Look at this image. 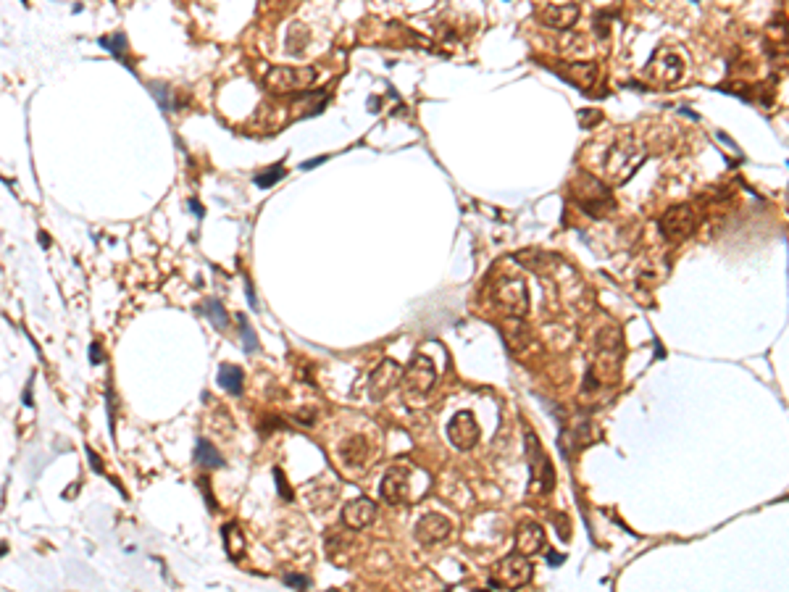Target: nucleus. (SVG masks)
<instances>
[{"label": "nucleus", "mask_w": 789, "mask_h": 592, "mask_svg": "<svg viewBox=\"0 0 789 592\" xmlns=\"http://www.w3.org/2000/svg\"><path fill=\"white\" fill-rule=\"evenodd\" d=\"M647 156V150L642 148L640 142L634 140L631 132H621L616 145L608 150L605 156V174L611 185H623L637 169L642 166V161Z\"/></svg>", "instance_id": "f257e3e1"}, {"label": "nucleus", "mask_w": 789, "mask_h": 592, "mask_svg": "<svg viewBox=\"0 0 789 592\" xmlns=\"http://www.w3.org/2000/svg\"><path fill=\"white\" fill-rule=\"evenodd\" d=\"M571 198H574V203L579 205L587 216H592V219H603V216L613 213V208H616L611 187L605 185V182H600L597 176L587 174V171H582V174L571 182Z\"/></svg>", "instance_id": "f03ea898"}, {"label": "nucleus", "mask_w": 789, "mask_h": 592, "mask_svg": "<svg viewBox=\"0 0 789 592\" xmlns=\"http://www.w3.org/2000/svg\"><path fill=\"white\" fill-rule=\"evenodd\" d=\"M434 382H437L434 363H432V358L424 355V353H416V355L410 358L408 366L403 369V377H400L403 395H405V400H408L410 406L424 403V398H427L429 392H432V387H434Z\"/></svg>", "instance_id": "7ed1b4c3"}, {"label": "nucleus", "mask_w": 789, "mask_h": 592, "mask_svg": "<svg viewBox=\"0 0 789 592\" xmlns=\"http://www.w3.org/2000/svg\"><path fill=\"white\" fill-rule=\"evenodd\" d=\"M313 66H274L266 72L263 84L271 95H289V93H303L311 84L316 82Z\"/></svg>", "instance_id": "20e7f679"}, {"label": "nucleus", "mask_w": 789, "mask_h": 592, "mask_svg": "<svg viewBox=\"0 0 789 592\" xmlns=\"http://www.w3.org/2000/svg\"><path fill=\"white\" fill-rule=\"evenodd\" d=\"M531 564H529V555L524 553H516V555H508V558H502L500 564L495 566L493 576H490V587L493 590H516V587H524V584H529L531 579Z\"/></svg>", "instance_id": "39448f33"}, {"label": "nucleus", "mask_w": 789, "mask_h": 592, "mask_svg": "<svg viewBox=\"0 0 789 592\" xmlns=\"http://www.w3.org/2000/svg\"><path fill=\"white\" fill-rule=\"evenodd\" d=\"M526 461H529V474H531V490L534 492H550L555 484V472L550 466V458L545 455L542 445H539L537 435L526 429Z\"/></svg>", "instance_id": "423d86ee"}, {"label": "nucleus", "mask_w": 789, "mask_h": 592, "mask_svg": "<svg viewBox=\"0 0 789 592\" xmlns=\"http://www.w3.org/2000/svg\"><path fill=\"white\" fill-rule=\"evenodd\" d=\"M493 297L502 314L513 316V319H521V316H526V311H529V290H526V282L521 277L502 279L500 285L495 287Z\"/></svg>", "instance_id": "0eeeda50"}, {"label": "nucleus", "mask_w": 789, "mask_h": 592, "mask_svg": "<svg viewBox=\"0 0 789 592\" xmlns=\"http://www.w3.org/2000/svg\"><path fill=\"white\" fill-rule=\"evenodd\" d=\"M681 74H684V58L679 56V50L674 45H660L647 64V76L652 82L669 87V84L679 82Z\"/></svg>", "instance_id": "6e6552de"}, {"label": "nucleus", "mask_w": 789, "mask_h": 592, "mask_svg": "<svg viewBox=\"0 0 789 592\" xmlns=\"http://www.w3.org/2000/svg\"><path fill=\"white\" fill-rule=\"evenodd\" d=\"M695 222H697L695 208L687 205V203H681V205H674V208H669V211L663 213L658 227H660V232H663V237H666V240L679 242V240H687L689 234L695 232Z\"/></svg>", "instance_id": "1a4fd4ad"}, {"label": "nucleus", "mask_w": 789, "mask_h": 592, "mask_svg": "<svg viewBox=\"0 0 789 592\" xmlns=\"http://www.w3.org/2000/svg\"><path fill=\"white\" fill-rule=\"evenodd\" d=\"M447 440L458 448V450H471L473 445L479 443V424L473 419L471 411H458L450 424H447Z\"/></svg>", "instance_id": "9d476101"}, {"label": "nucleus", "mask_w": 789, "mask_h": 592, "mask_svg": "<svg viewBox=\"0 0 789 592\" xmlns=\"http://www.w3.org/2000/svg\"><path fill=\"white\" fill-rule=\"evenodd\" d=\"M400 377H403L400 363L392 361V358H384V361L376 366V371L372 374V380H369V398L376 400V403L384 400L392 389L400 385Z\"/></svg>", "instance_id": "9b49d317"}, {"label": "nucleus", "mask_w": 789, "mask_h": 592, "mask_svg": "<svg viewBox=\"0 0 789 592\" xmlns=\"http://www.w3.org/2000/svg\"><path fill=\"white\" fill-rule=\"evenodd\" d=\"M450 532H453L450 518L442 516V513H427V516H421L416 521V532L413 535H416L421 545H437V542L447 540Z\"/></svg>", "instance_id": "f8f14e48"}, {"label": "nucleus", "mask_w": 789, "mask_h": 592, "mask_svg": "<svg viewBox=\"0 0 789 592\" xmlns=\"http://www.w3.org/2000/svg\"><path fill=\"white\" fill-rule=\"evenodd\" d=\"M408 469L405 466H392L390 472L384 474L381 479V498L387 500L390 506H403L408 500Z\"/></svg>", "instance_id": "ddd939ff"}, {"label": "nucleus", "mask_w": 789, "mask_h": 592, "mask_svg": "<svg viewBox=\"0 0 789 592\" xmlns=\"http://www.w3.org/2000/svg\"><path fill=\"white\" fill-rule=\"evenodd\" d=\"M539 24H545L550 29H560L568 32L579 21V6L576 3H566V6H548L537 13Z\"/></svg>", "instance_id": "4468645a"}, {"label": "nucleus", "mask_w": 789, "mask_h": 592, "mask_svg": "<svg viewBox=\"0 0 789 592\" xmlns=\"http://www.w3.org/2000/svg\"><path fill=\"white\" fill-rule=\"evenodd\" d=\"M376 518V503L369 498H355L342 508V521L350 529H366Z\"/></svg>", "instance_id": "2eb2a0df"}, {"label": "nucleus", "mask_w": 789, "mask_h": 592, "mask_svg": "<svg viewBox=\"0 0 789 592\" xmlns=\"http://www.w3.org/2000/svg\"><path fill=\"white\" fill-rule=\"evenodd\" d=\"M516 547L524 555H537L545 547V529L537 521H521L516 529Z\"/></svg>", "instance_id": "dca6fc26"}, {"label": "nucleus", "mask_w": 789, "mask_h": 592, "mask_svg": "<svg viewBox=\"0 0 789 592\" xmlns=\"http://www.w3.org/2000/svg\"><path fill=\"white\" fill-rule=\"evenodd\" d=\"M369 440L363 435H355V437H347L342 445H340V458H342V463L347 466V469H361L363 463L369 461Z\"/></svg>", "instance_id": "f3484780"}, {"label": "nucleus", "mask_w": 789, "mask_h": 592, "mask_svg": "<svg viewBox=\"0 0 789 592\" xmlns=\"http://www.w3.org/2000/svg\"><path fill=\"white\" fill-rule=\"evenodd\" d=\"M555 72L563 76V79H571V82H574L576 87H582V90H589L594 84V79H597V66L594 64H560Z\"/></svg>", "instance_id": "a211bd4d"}, {"label": "nucleus", "mask_w": 789, "mask_h": 592, "mask_svg": "<svg viewBox=\"0 0 789 592\" xmlns=\"http://www.w3.org/2000/svg\"><path fill=\"white\" fill-rule=\"evenodd\" d=\"M242 380H245V374H242L240 366L224 363L221 369H219V385H221L229 395H242Z\"/></svg>", "instance_id": "6ab92c4d"}, {"label": "nucleus", "mask_w": 789, "mask_h": 592, "mask_svg": "<svg viewBox=\"0 0 789 592\" xmlns=\"http://www.w3.org/2000/svg\"><path fill=\"white\" fill-rule=\"evenodd\" d=\"M195 461L200 463L203 469H221L224 466L221 453H219L208 440H197L195 443Z\"/></svg>", "instance_id": "aec40b11"}, {"label": "nucleus", "mask_w": 789, "mask_h": 592, "mask_svg": "<svg viewBox=\"0 0 789 592\" xmlns=\"http://www.w3.org/2000/svg\"><path fill=\"white\" fill-rule=\"evenodd\" d=\"M221 537H224V545H226V553H229V558H232V561H240L242 550H245V540H242L237 524H224Z\"/></svg>", "instance_id": "412c9836"}, {"label": "nucleus", "mask_w": 789, "mask_h": 592, "mask_svg": "<svg viewBox=\"0 0 789 592\" xmlns=\"http://www.w3.org/2000/svg\"><path fill=\"white\" fill-rule=\"evenodd\" d=\"M205 314H208L205 319H208L216 329H226V326H229V314H226V308H224L219 300H208V303H205Z\"/></svg>", "instance_id": "4be33fe9"}, {"label": "nucleus", "mask_w": 789, "mask_h": 592, "mask_svg": "<svg viewBox=\"0 0 789 592\" xmlns=\"http://www.w3.org/2000/svg\"><path fill=\"white\" fill-rule=\"evenodd\" d=\"M284 174H287V171H284V166H282V164H277V166H271L269 171H263V174H255V179H253V182L266 190V187L277 185L279 179H284Z\"/></svg>", "instance_id": "5701e85b"}, {"label": "nucleus", "mask_w": 789, "mask_h": 592, "mask_svg": "<svg viewBox=\"0 0 789 592\" xmlns=\"http://www.w3.org/2000/svg\"><path fill=\"white\" fill-rule=\"evenodd\" d=\"M100 45L108 50V53H113L116 58H121V53H124V47H127V38L121 35V32H116V35H108V38H100Z\"/></svg>", "instance_id": "b1692460"}, {"label": "nucleus", "mask_w": 789, "mask_h": 592, "mask_svg": "<svg viewBox=\"0 0 789 592\" xmlns=\"http://www.w3.org/2000/svg\"><path fill=\"white\" fill-rule=\"evenodd\" d=\"M237 321H240V329H242V343H245V351L253 353L255 348H258V340H255V332H253L250 324H248V316L237 314Z\"/></svg>", "instance_id": "393cba45"}, {"label": "nucleus", "mask_w": 789, "mask_h": 592, "mask_svg": "<svg viewBox=\"0 0 789 592\" xmlns=\"http://www.w3.org/2000/svg\"><path fill=\"white\" fill-rule=\"evenodd\" d=\"M576 40H579V35H571V38L558 40V50H560V53H571V56H584L589 47H587V42H582V45H574Z\"/></svg>", "instance_id": "a878e982"}, {"label": "nucleus", "mask_w": 789, "mask_h": 592, "mask_svg": "<svg viewBox=\"0 0 789 592\" xmlns=\"http://www.w3.org/2000/svg\"><path fill=\"white\" fill-rule=\"evenodd\" d=\"M308 38H311V35H308V29L300 27V24H295V27L289 29V42H295V40H297V45L292 47V53H303V50H306ZM289 42H287V45H289Z\"/></svg>", "instance_id": "bb28decb"}, {"label": "nucleus", "mask_w": 789, "mask_h": 592, "mask_svg": "<svg viewBox=\"0 0 789 592\" xmlns=\"http://www.w3.org/2000/svg\"><path fill=\"white\" fill-rule=\"evenodd\" d=\"M150 93L156 95V101L161 103V108H177V106H174V101H171V93H168V87L153 82V84H150Z\"/></svg>", "instance_id": "cd10ccee"}, {"label": "nucleus", "mask_w": 789, "mask_h": 592, "mask_svg": "<svg viewBox=\"0 0 789 592\" xmlns=\"http://www.w3.org/2000/svg\"><path fill=\"white\" fill-rule=\"evenodd\" d=\"M284 584H287V587H300V590H306V587H311V579H308V576H300V574H287V576H284Z\"/></svg>", "instance_id": "c85d7f7f"}, {"label": "nucleus", "mask_w": 789, "mask_h": 592, "mask_svg": "<svg viewBox=\"0 0 789 592\" xmlns=\"http://www.w3.org/2000/svg\"><path fill=\"white\" fill-rule=\"evenodd\" d=\"M274 477H277V487H279V495L284 500H292V492H289L287 482H284V474H282V469H274Z\"/></svg>", "instance_id": "c756f323"}, {"label": "nucleus", "mask_w": 789, "mask_h": 592, "mask_svg": "<svg viewBox=\"0 0 789 592\" xmlns=\"http://www.w3.org/2000/svg\"><path fill=\"white\" fill-rule=\"evenodd\" d=\"M105 408H108V426H111V435L116 432V414H113V392L108 389L105 392Z\"/></svg>", "instance_id": "7c9ffc66"}, {"label": "nucleus", "mask_w": 789, "mask_h": 592, "mask_svg": "<svg viewBox=\"0 0 789 592\" xmlns=\"http://www.w3.org/2000/svg\"><path fill=\"white\" fill-rule=\"evenodd\" d=\"M84 453H87V458H90V466H93V472H95V474H103V461H100V455L95 453V450H93V448H90V445L84 448Z\"/></svg>", "instance_id": "2f4dec72"}, {"label": "nucleus", "mask_w": 789, "mask_h": 592, "mask_svg": "<svg viewBox=\"0 0 789 592\" xmlns=\"http://www.w3.org/2000/svg\"><path fill=\"white\" fill-rule=\"evenodd\" d=\"M103 358H105V355H103L100 343H93V345H90V363H93V366H98V363H103Z\"/></svg>", "instance_id": "473e14b6"}, {"label": "nucleus", "mask_w": 789, "mask_h": 592, "mask_svg": "<svg viewBox=\"0 0 789 592\" xmlns=\"http://www.w3.org/2000/svg\"><path fill=\"white\" fill-rule=\"evenodd\" d=\"M603 119V116H600V111H579V121H582V124H594V121H600Z\"/></svg>", "instance_id": "72a5a7b5"}, {"label": "nucleus", "mask_w": 789, "mask_h": 592, "mask_svg": "<svg viewBox=\"0 0 789 592\" xmlns=\"http://www.w3.org/2000/svg\"><path fill=\"white\" fill-rule=\"evenodd\" d=\"M197 484H200V490H203V495H205V503H208V508H216V500H214V495H211V492H208V482H205V479H200V482H197Z\"/></svg>", "instance_id": "f704fd0d"}, {"label": "nucleus", "mask_w": 789, "mask_h": 592, "mask_svg": "<svg viewBox=\"0 0 789 592\" xmlns=\"http://www.w3.org/2000/svg\"><path fill=\"white\" fill-rule=\"evenodd\" d=\"M548 564H550V566H560V564H563V555H560V553H553V550H548Z\"/></svg>", "instance_id": "c9c22d12"}, {"label": "nucleus", "mask_w": 789, "mask_h": 592, "mask_svg": "<svg viewBox=\"0 0 789 592\" xmlns=\"http://www.w3.org/2000/svg\"><path fill=\"white\" fill-rule=\"evenodd\" d=\"M326 156H318V158H311V161H306V164H300V169H313L318 166V164H324Z\"/></svg>", "instance_id": "e433bc0d"}, {"label": "nucleus", "mask_w": 789, "mask_h": 592, "mask_svg": "<svg viewBox=\"0 0 789 592\" xmlns=\"http://www.w3.org/2000/svg\"><path fill=\"white\" fill-rule=\"evenodd\" d=\"M190 208H192V213H195L197 219H203V213H205V211H203V205L197 203V200H190Z\"/></svg>", "instance_id": "4c0bfd02"}, {"label": "nucleus", "mask_w": 789, "mask_h": 592, "mask_svg": "<svg viewBox=\"0 0 789 592\" xmlns=\"http://www.w3.org/2000/svg\"><path fill=\"white\" fill-rule=\"evenodd\" d=\"M24 406H27V408L35 406V400H32V382L27 385V392H24Z\"/></svg>", "instance_id": "58836bf2"}, {"label": "nucleus", "mask_w": 789, "mask_h": 592, "mask_svg": "<svg viewBox=\"0 0 789 592\" xmlns=\"http://www.w3.org/2000/svg\"><path fill=\"white\" fill-rule=\"evenodd\" d=\"M248 300H250V306H253V308H258V300H255V292H253L250 282H248Z\"/></svg>", "instance_id": "ea45409f"}, {"label": "nucleus", "mask_w": 789, "mask_h": 592, "mask_svg": "<svg viewBox=\"0 0 789 592\" xmlns=\"http://www.w3.org/2000/svg\"><path fill=\"white\" fill-rule=\"evenodd\" d=\"M40 242H42V245L47 248V245H50V237H47V234H40Z\"/></svg>", "instance_id": "a19ab883"}]
</instances>
